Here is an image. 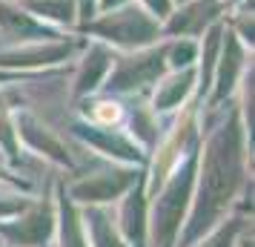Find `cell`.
<instances>
[{
    "instance_id": "cell-5",
    "label": "cell",
    "mask_w": 255,
    "mask_h": 247,
    "mask_svg": "<svg viewBox=\"0 0 255 247\" xmlns=\"http://www.w3.org/2000/svg\"><path fill=\"white\" fill-rule=\"evenodd\" d=\"M115 224L129 247H149V196L146 176H140L132 187L118 199Z\"/></svg>"
},
{
    "instance_id": "cell-7",
    "label": "cell",
    "mask_w": 255,
    "mask_h": 247,
    "mask_svg": "<svg viewBox=\"0 0 255 247\" xmlns=\"http://www.w3.org/2000/svg\"><path fill=\"white\" fill-rule=\"evenodd\" d=\"M55 239L58 247H89L86 239V227H83L81 207L66 196V187H58V199H55Z\"/></svg>"
},
{
    "instance_id": "cell-13",
    "label": "cell",
    "mask_w": 255,
    "mask_h": 247,
    "mask_svg": "<svg viewBox=\"0 0 255 247\" xmlns=\"http://www.w3.org/2000/svg\"><path fill=\"white\" fill-rule=\"evenodd\" d=\"M0 247H3V245H0Z\"/></svg>"
},
{
    "instance_id": "cell-3",
    "label": "cell",
    "mask_w": 255,
    "mask_h": 247,
    "mask_svg": "<svg viewBox=\"0 0 255 247\" xmlns=\"http://www.w3.org/2000/svg\"><path fill=\"white\" fill-rule=\"evenodd\" d=\"M55 201L32 199L20 216L0 222V242L6 247H46L55 239Z\"/></svg>"
},
{
    "instance_id": "cell-10",
    "label": "cell",
    "mask_w": 255,
    "mask_h": 247,
    "mask_svg": "<svg viewBox=\"0 0 255 247\" xmlns=\"http://www.w3.org/2000/svg\"><path fill=\"white\" fill-rule=\"evenodd\" d=\"M244 233H247V219L244 216H227L189 247H238Z\"/></svg>"
},
{
    "instance_id": "cell-6",
    "label": "cell",
    "mask_w": 255,
    "mask_h": 247,
    "mask_svg": "<svg viewBox=\"0 0 255 247\" xmlns=\"http://www.w3.org/2000/svg\"><path fill=\"white\" fill-rule=\"evenodd\" d=\"M81 138L89 147H95L98 153L115 158L121 164H140L143 161V153L135 138H129L127 132L112 130V127H98V124H89V127H81Z\"/></svg>"
},
{
    "instance_id": "cell-4",
    "label": "cell",
    "mask_w": 255,
    "mask_h": 247,
    "mask_svg": "<svg viewBox=\"0 0 255 247\" xmlns=\"http://www.w3.org/2000/svg\"><path fill=\"white\" fill-rule=\"evenodd\" d=\"M143 173H138L135 167H115V170H101L89 178L75 181L66 196H69L78 207H109L118 204V199L127 193Z\"/></svg>"
},
{
    "instance_id": "cell-9",
    "label": "cell",
    "mask_w": 255,
    "mask_h": 247,
    "mask_svg": "<svg viewBox=\"0 0 255 247\" xmlns=\"http://www.w3.org/2000/svg\"><path fill=\"white\" fill-rule=\"evenodd\" d=\"M81 216L89 247H129L115 224V213L109 207H81Z\"/></svg>"
},
{
    "instance_id": "cell-1",
    "label": "cell",
    "mask_w": 255,
    "mask_h": 247,
    "mask_svg": "<svg viewBox=\"0 0 255 247\" xmlns=\"http://www.w3.org/2000/svg\"><path fill=\"white\" fill-rule=\"evenodd\" d=\"M244 184V132L238 121L230 118L212 138H209L204 158L198 161L192 204L186 222L178 233L175 247L195 245L204 233H209L221 219L230 216V207L238 199Z\"/></svg>"
},
{
    "instance_id": "cell-11",
    "label": "cell",
    "mask_w": 255,
    "mask_h": 247,
    "mask_svg": "<svg viewBox=\"0 0 255 247\" xmlns=\"http://www.w3.org/2000/svg\"><path fill=\"white\" fill-rule=\"evenodd\" d=\"M29 204H32L29 196H23V193H12L9 187L0 184V222H9V219H14V216H20Z\"/></svg>"
},
{
    "instance_id": "cell-2",
    "label": "cell",
    "mask_w": 255,
    "mask_h": 247,
    "mask_svg": "<svg viewBox=\"0 0 255 247\" xmlns=\"http://www.w3.org/2000/svg\"><path fill=\"white\" fill-rule=\"evenodd\" d=\"M198 155L186 153L149 199V247H175L192 204Z\"/></svg>"
},
{
    "instance_id": "cell-8",
    "label": "cell",
    "mask_w": 255,
    "mask_h": 247,
    "mask_svg": "<svg viewBox=\"0 0 255 247\" xmlns=\"http://www.w3.org/2000/svg\"><path fill=\"white\" fill-rule=\"evenodd\" d=\"M17 135H20V138L29 144V150H35L37 155H46L49 161H55V164H60V167H72V158H69V153H66V147H63L58 135L49 130V127H43L37 118H32V115L20 118V121H17Z\"/></svg>"
},
{
    "instance_id": "cell-12",
    "label": "cell",
    "mask_w": 255,
    "mask_h": 247,
    "mask_svg": "<svg viewBox=\"0 0 255 247\" xmlns=\"http://www.w3.org/2000/svg\"><path fill=\"white\" fill-rule=\"evenodd\" d=\"M86 118H89V124H98V127H112L121 121V106L115 101H101L92 109H86Z\"/></svg>"
}]
</instances>
